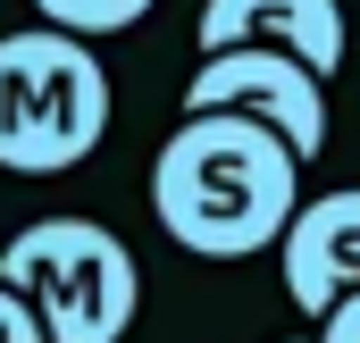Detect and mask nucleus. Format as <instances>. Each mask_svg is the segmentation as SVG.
<instances>
[{"instance_id":"nucleus-1","label":"nucleus","mask_w":360,"mask_h":343,"mask_svg":"<svg viewBox=\"0 0 360 343\" xmlns=\"http://www.w3.org/2000/svg\"><path fill=\"white\" fill-rule=\"evenodd\" d=\"M293 201H302V151L243 109H184V126L151 160V218L193 259L276 252Z\"/></svg>"},{"instance_id":"nucleus-2","label":"nucleus","mask_w":360,"mask_h":343,"mask_svg":"<svg viewBox=\"0 0 360 343\" xmlns=\"http://www.w3.org/2000/svg\"><path fill=\"white\" fill-rule=\"evenodd\" d=\"M109 67L92 34L68 25H17L0 34V168L8 176H68L109 134Z\"/></svg>"},{"instance_id":"nucleus-3","label":"nucleus","mask_w":360,"mask_h":343,"mask_svg":"<svg viewBox=\"0 0 360 343\" xmlns=\"http://www.w3.org/2000/svg\"><path fill=\"white\" fill-rule=\"evenodd\" d=\"M0 276L34 302L51 343H126L143 310V268L101 218H34L0 243Z\"/></svg>"},{"instance_id":"nucleus-4","label":"nucleus","mask_w":360,"mask_h":343,"mask_svg":"<svg viewBox=\"0 0 360 343\" xmlns=\"http://www.w3.org/2000/svg\"><path fill=\"white\" fill-rule=\"evenodd\" d=\"M184 109H243V117H260V126H276V134L302 151V168L327 151V76H319L310 59L276 51V42L201 51V67H193V84H184Z\"/></svg>"},{"instance_id":"nucleus-5","label":"nucleus","mask_w":360,"mask_h":343,"mask_svg":"<svg viewBox=\"0 0 360 343\" xmlns=\"http://www.w3.org/2000/svg\"><path fill=\"white\" fill-rule=\"evenodd\" d=\"M276 276H285V302L302 318H327L360 285V184L293 201V218L276 235Z\"/></svg>"},{"instance_id":"nucleus-6","label":"nucleus","mask_w":360,"mask_h":343,"mask_svg":"<svg viewBox=\"0 0 360 343\" xmlns=\"http://www.w3.org/2000/svg\"><path fill=\"white\" fill-rule=\"evenodd\" d=\"M193 42H201V51H226V42H276V51L310 59L319 76H335L344 51H352V25H344V0H201Z\"/></svg>"},{"instance_id":"nucleus-7","label":"nucleus","mask_w":360,"mask_h":343,"mask_svg":"<svg viewBox=\"0 0 360 343\" xmlns=\"http://www.w3.org/2000/svg\"><path fill=\"white\" fill-rule=\"evenodd\" d=\"M151 8H160V0H34V17H51V25H68V34H92V42L143 25Z\"/></svg>"},{"instance_id":"nucleus-8","label":"nucleus","mask_w":360,"mask_h":343,"mask_svg":"<svg viewBox=\"0 0 360 343\" xmlns=\"http://www.w3.org/2000/svg\"><path fill=\"white\" fill-rule=\"evenodd\" d=\"M0 343H51V335H42V318H34V302H25L8 276H0Z\"/></svg>"},{"instance_id":"nucleus-9","label":"nucleus","mask_w":360,"mask_h":343,"mask_svg":"<svg viewBox=\"0 0 360 343\" xmlns=\"http://www.w3.org/2000/svg\"><path fill=\"white\" fill-rule=\"evenodd\" d=\"M310 327H319L310 343H360V285L335 302V310H327V318H310Z\"/></svg>"},{"instance_id":"nucleus-10","label":"nucleus","mask_w":360,"mask_h":343,"mask_svg":"<svg viewBox=\"0 0 360 343\" xmlns=\"http://www.w3.org/2000/svg\"><path fill=\"white\" fill-rule=\"evenodd\" d=\"M276 343H310V335H276Z\"/></svg>"}]
</instances>
